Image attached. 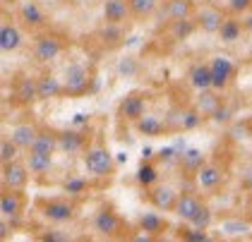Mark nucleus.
Returning a JSON list of instances; mask_svg holds the SVG:
<instances>
[{"mask_svg":"<svg viewBox=\"0 0 252 242\" xmlns=\"http://www.w3.org/2000/svg\"><path fill=\"white\" fill-rule=\"evenodd\" d=\"M39 213L48 223H70L77 216V202L70 197H51L36 202Z\"/></svg>","mask_w":252,"mask_h":242,"instance_id":"nucleus-1","label":"nucleus"},{"mask_svg":"<svg viewBox=\"0 0 252 242\" xmlns=\"http://www.w3.org/2000/svg\"><path fill=\"white\" fill-rule=\"evenodd\" d=\"M82 163L94 178H111L116 173V158L106 147H87L82 151Z\"/></svg>","mask_w":252,"mask_h":242,"instance_id":"nucleus-2","label":"nucleus"},{"mask_svg":"<svg viewBox=\"0 0 252 242\" xmlns=\"http://www.w3.org/2000/svg\"><path fill=\"white\" fill-rule=\"evenodd\" d=\"M94 230L101 233L103 238H111V240L130 238V228H127V223L118 216L113 209H106V206L94 216Z\"/></svg>","mask_w":252,"mask_h":242,"instance_id":"nucleus-3","label":"nucleus"},{"mask_svg":"<svg viewBox=\"0 0 252 242\" xmlns=\"http://www.w3.org/2000/svg\"><path fill=\"white\" fill-rule=\"evenodd\" d=\"M202 120H204V113L199 111L197 106H180V108H175V111L168 113V118H166L171 134H173V132L197 130V127L202 125Z\"/></svg>","mask_w":252,"mask_h":242,"instance_id":"nucleus-4","label":"nucleus"},{"mask_svg":"<svg viewBox=\"0 0 252 242\" xmlns=\"http://www.w3.org/2000/svg\"><path fill=\"white\" fill-rule=\"evenodd\" d=\"M89 84H92V75L89 70L82 65V62H70L63 72V87L67 96H82V93L89 91Z\"/></svg>","mask_w":252,"mask_h":242,"instance_id":"nucleus-5","label":"nucleus"},{"mask_svg":"<svg viewBox=\"0 0 252 242\" xmlns=\"http://www.w3.org/2000/svg\"><path fill=\"white\" fill-rule=\"evenodd\" d=\"M226 10L214 5V2H204L197 12H194V22H197V29L204 31V34H219L223 22H226Z\"/></svg>","mask_w":252,"mask_h":242,"instance_id":"nucleus-6","label":"nucleus"},{"mask_svg":"<svg viewBox=\"0 0 252 242\" xmlns=\"http://www.w3.org/2000/svg\"><path fill=\"white\" fill-rule=\"evenodd\" d=\"M63 51H65V43L56 34H41V36H36L34 46H32V56H34V60L39 65L53 62L56 58L63 56Z\"/></svg>","mask_w":252,"mask_h":242,"instance_id":"nucleus-7","label":"nucleus"},{"mask_svg":"<svg viewBox=\"0 0 252 242\" xmlns=\"http://www.w3.org/2000/svg\"><path fill=\"white\" fill-rule=\"evenodd\" d=\"M29 178H32V170L20 158H15L10 163H2V170H0L2 189H27Z\"/></svg>","mask_w":252,"mask_h":242,"instance_id":"nucleus-8","label":"nucleus"},{"mask_svg":"<svg viewBox=\"0 0 252 242\" xmlns=\"http://www.w3.org/2000/svg\"><path fill=\"white\" fill-rule=\"evenodd\" d=\"M178 197H180V192H175L171 185L156 182V185L147 187V202L154 206L156 211H163V213H173Z\"/></svg>","mask_w":252,"mask_h":242,"instance_id":"nucleus-9","label":"nucleus"},{"mask_svg":"<svg viewBox=\"0 0 252 242\" xmlns=\"http://www.w3.org/2000/svg\"><path fill=\"white\" fill-rule=\"evenodd\" d=\"M147 96L142 91H130L125 93L118 103V118L127 120V122H137L142 115H147Z\"/></svg>","mask_w":252,"mask_h":242,"instance_id":"nucleus-10","label":"nucleus"},{"mask_svg":"<svg viewBox=\"0 0 252 242\" xmlns=\"http://www.w3.org/2000/svg\"><path fill=\"white\" fill-rule=\"evenodd\" d=\"M17 17H20L22 24H24L27 29H32V31H41V29L48 27V17H46L43 7H41L36 0H24V2H20Z\"/></svg>","mask_w":252,"mask_h":242,"instance_id":"nucleus-11","label":"nucleus"},{"mask_svg":"<svg viewBox=\"0 0 252 242\" xmlns=\"http://www.w3.org/2000/svg\"><path fill=\"white\" fill-rule=\"evenodd\" d=\"M27 209L24 189H2L0 194V216L7 221H17Z\"/></svg>","mask_w":252,"mask_h":242,"instance_id":"nucleus-12","label":"nucleus"},{"mask_svg":"<svg viewBox=\"0 0 252 242\" xmlns=\"http://www.w3.org/2000/svg\"><path fill=\"white\" fill-rule=\"evenodd\" d=\"M12 101L17 106H32L39 101V82L29 75H17L12 82Z\"/></svg>","mask_w":252,"mask_h":242,"instance_id":"nucleus-13","label":"nucleus"},{"mask_svg":"<svg viewBox=\"0 0 252 242\" xmlns=\"http://www.w3.org/2000/svg\"><path fill=\"white\" fill-rule=\"evenodd\" d=\"M226 178H228V173H226L223 166H219V163H204V166L199 168V173L194 175V182L204 192H216L219 187L226 182Z\"/></svg>","mask_w":252,"mask_h":242,"instance_id":"nucleus-14","label":"nucleus"},{"mask_svg":"<svg viewBox=\"0 0 252 242\" xmlns=\"http://www.w3.org/2000/svg\"><path fill=\"white\" fill-rule=\"evenodd\" d=\"M212 77H214V89L216 91H226L231 87L233 75H235V62L228 56H214L212 58Z\"/></svg>","mask_w":252,"mask_h":242,"instance_id":"nucleus-15","label":"nucleus"},{"mask_svg":"<svg viewBox=\"0 0 252 242\" xmlns=\"http://www.w3.org/2000/svg\"><path fill=\"white\" fill-rule=\"evenodd\" d=\"M204 202L197 197V194H192V192H180V197H178V204H175V216L180 218V221H185V223H194V218L204 211Z\"/></svg>","mask_w":252,"mask_h":242,"instance_id":"nucleus-16","label":"nucleus"},{"mask_svg":"<svg viewBox=\"0 0 252 242\" xmlns=\"http://www.w3.org/2000/svg\"><path fill=\"white\" fill-rule=\"evenodd\" d=\"M207 163V153L202 149H183L180 153H178V168L185 173V175H197L199 173V168Z\"/></svg>","mask_w":252,"mask_h":242,"instance_id":"nucleus-17","label":"nucleus"},{"mask_svg":"<svg viewBox=\"0 0 252 242\" xmlns=\"http://www.w3.org/2000/svg\"><path fill=\"white\" fill-rule=\"evenodd\" d=\"M188 82L194 91H204V89H212L214 87V77H212V65L209 62H197L190 67L188 72Z\"/></svg>","mask_w":252,"mask_h":242,"instance_id":"nucleus-18","label":"nucleus"},{"mask_svg":"<svg viewBox=\"0 0 252 242\" xmlns=\"http://www.w3.org/2000/svg\"><path fill=\"white\" fill-rule=\"evenodd\" d=\"M60 134V151L65 153H82L87 149V132L77 130V127H70V130H63L58 132Z\"/></svg>","mask_w":252,"mask_h":242,"instance_id":"nucleus-19","label":"nucleus"},{"mask_svg":"<svg viewBox=\"0 0 252 242\" xmlns=\"http://www.w3.org/2000/svg\"><path fill=\"white\" fill-rule=\"evenodd\" d=\"M137 228H139V230H144V233H152V235H156V238H161L171 225H168V221H166L161 213L144 211V213H139V216H137Z\"/></svg>","mask_w":252,"mask_h":242,"instance_id":"nucleus-20","label":"nucleus"},{"mask_svg":"<svg viewBox=\"0 0 252 242\" xmlns=\"http://www.w3.org/2000/svg\"><path fill=\"white\" fill-rule=\"evenodd\" d=\"M22 48V31L17 24L5 22L0 27V51L2 53H17Z\"/></svg>","mask_w":252,"mask_h":242,"instance_id":"nucleus-21","label":"nucleus"},{"mask_svg":"<svg viewBox=\"0 0 252 242\" xmlns=\"http://www.w3.org/2000/svg\"><path fill=\"white\" fill-rule=\"evenodd\" d=\"M135 130L142 134V137H161V134H171L168 130V122L156 118V115H142L135 122Z\"/></svg>","mask_w":252,"mask_h":242,"instance_id":"nucleus-22","label":"nucleus"},{"mask_svg":"<svg viewBox=\"0 0 252 242\" xmlns=\"http://www.w3.org/2000/svg\"><path fill=\"white\" fill-rule=\"evenodd\" d=\"M103 22L108 24H125V19L130 17V7L127 0H103Z\"/></svg>","mask_w":252,"mask_h":242,"instance_id":"nucleus-23","label":"nucleus"},{"mask_svg":"<svg viewBox=\"0 0 252 242\" xmlns=\"http://www.w3.org/2000/svg\"><path fill=\"white\" fill-rule=\"evenodd\" d=\"M39 127L34 125V122H20V125H15L12 132H10V137L17 142V147L22 151H29L34 147V142H36V137H39Z\"/></svg>","mask_w":252,"mask_h":242,"instance_id":"nucleus-24","label":"nucleus"},{"mask_svg":"<svg viewBox=\"0 0 252 242\" xmlns=\"http://www.w3.org/2000/svg\"><path fill=\"white\" fill-rule=\"evenodd\" d=\"M39 82V98L41 101H51V98H58L65 93V87H63V79L53 77L51 72H43L41 77H36Z\"/></svg>","mask_w":252,"mask_h":242,"instance_id":"nucleus-25","label":"nucleus"},{"mask_svg":"<svg viewBox=\"0 0 252 242\" xmlns=\"http://www.w3.org/2000/svg\"><path fill=\"white\" fill-rule=\"evenodd\" d=\"M24 163L29 166L32 175H46L53 168V153H41V151L29 149L24 156Z\"/></svg>","mask_w":252,"mask_h":242,"instance_id":"nucleus-26","label":"nucleus"},{"mask_svg":"<svg viewBox=\"0 0 252 242\" xmlns=\"http://www.w3.org/2000/svg\"><path fill=\"white\" fill-rule=\"evenodd\" d=\"M158 0H127V7H130V17L135 22H147L158 12Z\"/></svg>","mask_w":252,"mask_h":242,"instance_id":"nucleus-27","label":"nucleus"},{"mask_svg":"<svg viewBox=\"0 0 252 242\" xmlns=\"http://www.w3.org/2000/svg\"><path fill=\"white\" fill-rule=\"evenodd\" d=\"M197 7H194L192 0H168L166 7H163V15L175 22V19H188V17H194Z\"/></svg>","mask_w":252,"mask_h":242,"instance_id":"nucleus-28","label":"nucleus"},{"mask_svg":"<svg viewBox=\"0 0 252 242\" xmlns=\"http://www.w3.org/2000/svg\"><path fill=\"white\" fill-rule=\"evenodd\" d=\"M199 93V98H197V108L204 113V118H212L216 108L223 103V98H221V91H216V89H204V91H197Z\"/></svg>","mask_w":252,"mask_h":242,"instance_id":"nucleus-29","label":"nucleus"},{"mask_svg":"<svg viewBox=\"0 0 252 242\" xmlns=\"http://www.w3.org/2000/svg\"><path fill=\"white\" fill-rule=\"evenodd\" d=\"M32 149L41 151V153H56L60 151V134L56 130H41Z\"/></svg>","mask_w":252,"mask_h":242,"instance_id":"nucleus-30","label":"nucleus"},{"mask_svg":"<svg viewBox=\"0 0 252 242\" xmlns=\"http://www.w3.org/2000/svg\"><path fill=\"white\" fill-rule=\"evenodd\" d=\"M240 34H245V29H243V19L238 17H226L223 22V27H221V31H219V36L223 43H233V41H238Z\"/></svg>","mask_w":252,"mask_h":242,"instance_id":"nucleus-31","label":"nucleus"},{"mask_svg":"<svg viewBox=\"0 0 252 242\" xmlns=\"http://www.w3.org/2000/svg\"><path fill=\"white\" fill-rule=\"evenodd\" d=\"M123 24H103L101 29L96 31V36L103 41V46H108V48H113V46H120L123 43V29H120Z\"/></svg>","mask_w":252,"mask_h":242,"instance_id":"nucleus-32","label":"nucleus"},{"mask_svg":"<svg viewBox=\"0 0 252 242\" xmlns=\"http://www.w3.org/2000/svg\"><path fill=\"white\" fill-rule=\"evenodd\" d=\"M137 182L144 187H152L158 182V168L152 163V161H142L139 163V170H137Z\"/></svg>","mask_w":252,"mask_h":242,"instance_id":"nucleus-33","label":"nucleus"},{"mask_svg":"<svg viewBox=\"0 0 252 242\" xmlns=\"http://www.w3.org/2000/svg\"><path fill=\"white\" fill-rule=\"evenodd\" d=\"M20 147H17V142L7 134V137H2L0 139V163H10V161H15L17 156H20Z\"/></svg>","mask_w":252,"mask_h":242,"instance_id":"nucleus-34","label":"nucleus"},{"mask_svg":"<svg viewBox=\"0 0 252 242\" xmlns=\"http://www.w3.org/2000/svg\"><path fill=\"white\" fill-rule=\"evenodd\" d=\"M221 230L228 233V235H245V233L252 230V221L250 218H245V221H228V223L221 225Z\"/></svg>","mask_w":252,"mask_h":242,"instance_id":"nucleus-35","label":"nucleus"},{"mask_svg":"<svg viewBox=\"0 0 252 242\" xmlns=\"http://www.w3.org/2000/svg\"><path fill=\"white\" fill-rule=\"evenodd\" d=\"M84 189H87V180H84V178H70V180H65V185H63V192L70 194V197H79Z\"/></svg>","mask_w":252,"mask_h":242,"instance_id":"nucleus-36","label":"nucleus"},{"mask_svg":"<svg viewBox=\"0 0 252 242\" xmlns=\"http://www.w3.org/2000/svg\"><path fill=\"white\" fill-rule=\"evenodd\" d=\"M180 238L188 242H207L209 240V235H207V230H202V228H185V230H180Z\"/></svg>","mask_w":252,"mask_h":242,"instance_id":"nucleus-37","label":"nucleus"},{"mask_svg":"<svg viewBox=\"0 0 252 242\" xmlns=\"http://www.w3.org/2000/svg\"><path fill=\"white\" fill-rule=\"evenodd\" d=\"M252 7V0H228V12L233 15H245Z\"/></svg>","mask_w":252,"mask_h":242,"instance_id":"nucleus-38","label":"nucleus"},{"mask_svg":"<svg viewBox=\"0 0 252 242\" xmlns=\"http://www.w3.org/2000/svg\"><path fill=\"white\" fill-rule=\"evenodd\" d=\"M212 120H214V122H228V120H231V111H228V108L221 103V106L216 108V113L212 115Z\"/></svg>","mask_w":252,"mask_h":242,"instance_id":"nucleus-39","label":"nucleus"},{"mask_svg":"<svg viewBox=\"0 0 252 242\" xmlns=\"http://www.w3.org/2000/svg\"><path fill=\"white\" fill-rule=\"evenodd\" d=\"M41 240H51V242H65L70 240L65 233H60V230H46V235H41Z\"/></svg>","mask_w":252,"mask_h":242,"instance_id":"nucleus-40","label":"nucleus"},{"mask_svg":"<svg viewBox=\"0 0 252 242\" xmlns=\"http://www.w3.org/2000/svg\"><path fill=\"white\" fill-rule=\"evenodd\" d=\"M10 230H12V221H10V225H7V218H0V240H7Z\"/></svg>","mask_w":252,"mask_h":242,"instance_id":"nucleus-41","label":"nucleus"},{"mask_svg":"<svg viewBox=\"0 0 252 242\" xmlns=\"http://www.w3.org/2000/svg\"><path fill=\"white\" fill-rule=\"evenodd\" d=\"M243 29H245V34H250L252 36V7L243 15Z\"/></svg>","mask_w":252,"mask_h":242,"instance_id":"nucleus-42","label":"nucleus"},{"mask_svg":"<svg viewBox=\"0 0 252 242\" xmlns=\"http://www.w3.org/2000/svg\"><path fill=\"white\" fill-rule=\"evenodd\" d=\"M82 125H89V115L87 113H77L75 120H72V127H82Z\"/></svg>","mask_w":252,"mask_h":242,"instance_id":"nucleus-43","label":"nucleus"},{"mask_svg":"<svg viewBox=\"0 0 252 242\" xmlns=\"http://www.w3.org/2000/svg\"><path fill=\"white\" fill-rule=\"evenodd\" d=\"M243 187L248 192H252V166H248V170L243 173Z\"/></svg>","mask_w":252,"mask_h":242,"instance_id":"nucleus-44","label":"nucleus"},{"mask_svg":"<svg viewBox=\"0 0 252 242\" xmlns=\"http://www.w3.org/2000/svg\"><path fill=\"white\" fill-rule=\"evenodd\" d=\"M248 218L252 221V204H250V209H248Z\"/></svg>","mask_w":252,"mask_h":242,"instance_id":"nucleus-45","label":"nucleus"},{"mask_svg":"<svg viewBox=\"0 0 252 242\" xmlns=\"http://www.w3.org/2000/svg\"><path fill=\"white\" fill-rule=\"evenodd\" d=\"M60 2H72V0H60Z\"/></svg>","mask_w":252,"mask_h":242,"instance_id":"nucleus-46","label":"nucleus"},{"mask_svg":"<svg viewBox=\"0 0 252 242\" xmlns=\"http://www.w3.org/2000/svg\"><path fill=\"white\" fill-rule=\"evenodd\" d=\"M202 2H214V0H202Z\"/></svg>","mask_w":252,"mask_h":242,"instance_id":"nucleus-47","label":"nucleus"},{"mask_svg":"<svg viewBox=\"0 0 252 242\" xmlns=\"http://www.w3.org/2000/svg\"><path fill=\"white\" fill-rule=\"evenodd\" d=\"M250 120H252V111H250Z\"/></svg>","mask_w":252,"mask_h":242,"instance_id":"nucleus-48","label":"nucleus"},{"mask_svg":"<svg viewBox=\"0 0 252 242\" xmlns=\"http://www.w3.org/2000/svg\"><path fill=\"white\" fill-rule=\"evenodd\" d=\"M250 139H252V134H250Z\"/></svg>","mask_w":252,"mask_h":242,"instance_id":"nucleus-49","label":"nucleus"}]
</instances>
